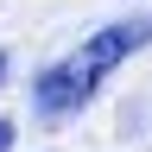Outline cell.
I'll list each match as a JSON object with an SVG mask.
<instances>
[{"mask_svg":"<svg viewBox=\"0 0 152 152\" xmlns=\"http://www.w3.org/2000/svg\"><path fill=\"white\" fill-rule=\"evenodd\" d=\"M146 45H152V13L114 19V26L89 32L64 64H45V70L32 76V108L45 114V121H70V114H83V108L95 102V89H102L133 51H146Z\"/></svg>","mask_w":152,"mask_h":152,"instance_id":"cell-1","label":"cell"},{"mask_svg":"<svg viewBox=\"0 0 152 152\" xmlns=\"http://www.w3.org/2000/svg\"><path fill=\"white\" fill-rule=\"evenodd\" d=\"M13 140H19V133H13V121H7V114H0V152H7Z\"/></svg>","mask_w":152,"mask_h":152,"instance_id":"cell-2","label":"cell"},{"mask_svg":"<svg viewBox=\"0 0 152 152\" xmlns=\"http://www.w3.org/2000/svg\"><path fill=\"white\" fill-rule=\"evenodd\" d=\"M0 83H7V51H0Z\"/></svg>","mask_w":152,"mask_h":152,"instance_id":"cell-3","label":"cell"}]
</instances>
